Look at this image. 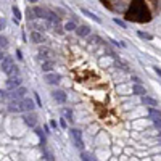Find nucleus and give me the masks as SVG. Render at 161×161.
I'll use <instances>...</instances> for the list:
<instances>
[{"label":"nucleus","instance_id":"obj_1","mask_svg":"<svg viewBox=\"0 0 161 161\" xmlns=\"http://www.w3.org/2000/svg\"><path fill=\"white\" fill-rule=\"evenodd\" d=\"M69 135H71V139H73V142H74V145L78 147V148H84V140H82V134H81V131L79 129H71L69 131Z\"/></svg>","mask_w":161,"mask_h":161},{"label":"nucleus","instance_id":"obj_2","mask_svg":"<svg viewBox=\"0 0 161 161\" xmlns=\"http://www.w3.org/2000/svg\"><path fill=\"white\" fill-rule=\"evenodd\" d=\"M18 102H19L21 111H34L36 110V103H34V100L29 99V97H24V99H21Z\"/></svg>","mask_w":161,"mask_h":161},{"label":"nucleus","instance_id":"obj_3","mask_svg":"<svg viewBox=\"0 0 161 161\" xmlns=\"http://www.w3.org/2000/svg\"><path fill=\"white\" fill-rule=\"evenodd\" d=\"M26 94H27V89L23 87V86H19V87H16L15 90H11L10 99H11V100H21V99H24V97H26Z\"/></svg>","mask_w":161,"mask_h":161},{"label":"nucleus","instance_id":"obj_4","mask_svg":"<svg viewBox=\"0 0 161 161\" xmlns=\"http://www.w3.org/2000/svg\"><path fill=\"white\" fill-rule=\"evenodd\" d=\"M6 89L8 90H15L16 87L21 86V79H19V76H10L8 79H6Z\"/></svg>","mask_w":161,"mask_h":161},{"label":"nucleus","instance_id":"obj_5","mask_svg":"<svg viewBox=\"0 0 161 161\" xmlns=\"http://www.w3.org/2000/svg\"><path fill=\"white\" fill-rule=\"evenodd\" d=\"M52 97H53V100H55V102H58V103H61V105H65L66 100H68L66 94L63 92V90H60V89H55L53 92H52Z\"/></svg>","mask_w":161,"mask_h":161},{"label":"nucleus","instance_id":"obj_6","mask_svg":"<svg viewBox=\"0 0 161 161\" xmlns=\"http://www.w3.org/2000/svg\"><path fill=\"white\" fill-rule=\"evenodd\" d=\"M24 124L26 126H29V127H36V124H37V116L32 113V111H27V115H24Z\"/></svg>","mask_w":161,"mask_h":161},{"label":"nucleus","instance_id":"obj_7","mask_svg":"<svg viewBox=\"0 0 161 161\" xmlns=\"http://www.w3.org/2000/svg\"><path fill=\"white\" fill-rule=\"evenodd\" d=\"M60 81H61V76L58 73H53V71L45 73V82L47 84H60Z\"/></svg>","mask_w":161,"mask_h":161},{"label":"nucleus","instance_id":"obj_8","mask_svg":"<svg viewBox=\"0 0 161 161\" xmlns=\"http://www.w3.org/2000/svg\"><path fill=\"white\" fill-rule=\"evenodd\" d=\"M40 69H42L44 73H50V71H53V69H55V61H53L52 58L44 60V61H42V65H40Z\"/></svg>","mask_w":161,"mask_h":161},{"label":"nucleus","instance_id":"obj_9","mask_svg":"<svg viewBox=\"0 0 161 161\" xmlns=\"http://www.w3.org/2000/svg\"><path fill=\"white\" fill-rule=\"evenodd\" d=\"M52 55H53V53H52L50 48H47V47H40V48H39V60H40V61L52 58Z\"/></svg>","mask_w":161,"mask_h":161},{"label":"nucleus","instance_id":"obj_10","mask_svg":"<svg viewBox=\"0 0 161 161\" xmlns=\"http://www.w3.org/2000/svg\"><path fill=\"white\" fill-rule=\"evenodd\" d=\"M76 34H78L79 37H87V36H90V27L87 24H81V26L76 27Z\"/></svg>","mask_w":161,"mask_h":161},{"label":"nucleus","instance_id":"obj_11","mask_svg":"<svg viewBox=\"0 0 161 161\" xmlns=\"http://www.w3.org/2000/svg\"><path fill=\"white\" fill-rule=\"evenodd\" d=\"M145 107H158V102L155 99H151L148 95H142V100H140Z\"/></svg>","mask_w":161,"mask_h":161},{"label":"nucleus","instance_id":"obj_12","mask_svg":"<svg viewBox=\"0 0 161 161\" xmlns=\"http://www.w3.org/2000/svg\"><path fill=\"white\" fill-rule=\"evenodd\" d=\"M81 13H82V15H86L87 18H90V19H94V21H95V23H99V24H102V19H100L99 16H97V15H94V13H92V11H89L87 8H81Z\"/></svg>","mask_w":161,"mask_h":161},{"label":"nucleus","instance_id":"obj_13","mask_svg":"<svg viewBox=\"0 0 161 161\" xmlns=\"http://www.w3.org/2000/svg\"><path fill=\"white\" fill-rule=\"evenodd\" d=\"M29 37H31V40L34 42V44H40V42H44V36H42V32H39V31H32Z\"/></svg>","mask_w":161,"mask_h":161},{"label":"nucleus","instance_id":"obj_14","mask_svg":"<svg viewBox=\"0 0 161 161\" xmlns=\"http://www.w3.org/2000/svg\"><path fill=\"white\" fill-rule=\"evenodd\" d=\"M11 65H13V60H11L10 57H5V58L2 60V71L6 74V73H8V69L11 68Z\"/></svg>","mask_w":161,"mask_h":161},{"label":"nucleus","instance_id":"obj_15","mask_svg":"<svg viewBox=\"0 0 161 161\" xmlns=\"http://www.w3.org/2000/svg\"><path fill=\"white\" fill-rule=\"evenodd\" d=\"M34 15H36V18H48V11L45 8L36 6V8H34Z\"/></svg>","mask_w":161,"mask_h":161},{"label":"nucleus","instance_id":"obj_16","mask_svg":"<svg viewBox=\"0 0 161 161\" xmlns=\"http://www.w3.org/2000/svg\"><path fill=\"white\" fill-rule=\"evenodd\" d=\"M132 94H137V95H145V94H147V90L140 86V84H134V86H132Z\"/></svg>","mask_w":161,"mask_h":161},{"label":"nucleus","instance_id":"obj_17","mask_svg":"<svg viewBox=\"0 0 161 161\" xmlns=\"http://www.w3.org/2000/svg\"><path fill=\"white\" fill-rule=\"evenodd\" d=\"M76 27H78V24H76L74 21H66V23L63 24V29H65V31H68V32L76 31Z\"/></svg>","mask_w":161,"mask_h":161},{"label":"nucleus","instance_id":"obj_18","mask_svg":"<svg viewBox=\"0 0 161 161\" xmlns=\"http://www.w3.org/2000/svg\"><path fill=\"white\" fill-rule=\"evenodd\" d=\"M63 115H65V118L69 121V123H74L76 119H74V115H73V110L71 108H65L63 110Z\"/></svg>","mask_w":161,"mask_h":161},{"label":"nucleus","instance_id":"obj_19","mask_svg":"<svg viewBox=\"0 0 161 161\" xmlns=\"http://www.w3.org/2000/svg\"><path fill=\"white\" fill-rule=\"evenodd\" d=\"M118 92L119 94H132V86H127V84H123V86L118 87Z\"/></svg>","mask_w":161,"mask_h":161},{"label":"nucleus","instance_id":"obj_20","mask_svg":"<svg viewBox=\"0 0 161 161\" xmlns=\"http://www.w3.org/2000/svg\"><path fill=\"white\" fill-rule=\"evenodd\" d=\"M137 36L140 39H145V40H153V36L148 32H143V31H137Z\"/></svg>","mask_w":161,"mask_h":161},{"label":"nucleus","instance_id":"obj_21","mask_svg":"<svg viewBox=\"0 0 161 161\" xmlns=\"http://www.w3.org/2000/svg\"><path fill=\"white\" fill-rule=\"evenodd\" d=\"M8 76H18L19 74V69H18V66L16 65H11V68L8 69V73H6Z\"/></svg>","mask_w":161,"mask_h":161},{"label":"nucleus","instance_id":"obj_22","mask_svg":"<svg viewBox=\"0 0 161 161\" xmlns=\"http://www.w3.org/2000/svg\"><path fill=\"white\" fill-rule=\"evenodd\" d=\"M148 111H150V115H151L153 118H161V111H159V110H156L155 107H150V110H148Z\"/></svg>","mask_w":161,"mask_h":161},{"label":"nucleus","instance_id":"obj_23","mask_svg":"<svg viewBox=\"0 0 161 161\" xmlns=\"http://www.w3.org/2000/svg\"><path fill=\"white\" fill-rule=\"evenodd\" d=\"M48 19H50L53 24H60V18L57 15H53V13H48Z\"/></svg>","mask_w":161,"mask_h":161},{"label":"nucleus","instance_id":"obj_24","mask_svg":"<svg viewBox=\"0 0 161 161\" xmlns=\"http://www.w3.org/2000/svg\"><path fill=\"white\" fill-rule=\"evenodd\" d=\"M11 11H13V15H15V19H21V11H19V8H18V6L15 5V6H13V8H11Z\"/></svg>","mask_w":161,"mask_h":161},{"label":"nucleus","instance_id":"obj_25","mask_svg":"<svg viewBox=\"0 0 161 161\" xmlns=\"http://www.w3.org/2000/svg\"><path fill=\"white\" fill-rule=\"evenodd\" d=\"M8 47V39L5 36H0V48H6Z\"/></svg>","mask_w":161,"mask_h":161},{"label":"nucleus","instance_id":"obj_26","mask_svg":"<svg viewBox=\"0 0 161 161\" xmlns=\"http://www.w3.org/2000/svg\"><path fill=\"white\" fill-rule=\"evenodd\" d=\"M110 65H113V60L111 58H102L100 60V66H110Z\"/></svg>","mask_w":161,"mask_h":161},{"label":"nucleus","instance_id":"obj_27","mask_svg":"<svg viewBox=\"0 0 161 161\" xmlns=\"http://www.w3.org/2000/svg\"><path fill=\"white\" fill-rule=\"evenodd\" d=\"M113 21H115V23H116L118 26H121L123 29H126V23H124V21H121L119 18H113Z\"/></svg>","mask_w":161,"mask_h":161},{"label":"nucleus","instance_id":"obj_28","mask_svg":"<svg viewBox=\"0 0 161 161\" xmlns=\"http://www.w3.org/2000/svg\"><path fill=\"white\" fill-rule=\"evenodd\" d=\"M90 42H94V44H102V39L99 36H90Z\"/></svg>","mask_w":161,"mask_h":161},{"label":"nucleus","instance_id":"obj_29","mask_svg":"<svg viewBox=\"0 0 161 161\" xmlns=\"http://www.w3.org/2000/svg\"><path fill=\"white\" fill-rule=\"evenodd\" d=\"M131 81H134V84H142V79L139 78V76H135V74L131 76Z\"/></svg>","mask_w":161,"mask_h":161},{"label":"nucleus","instance_id":"obj_30","mask_svg":"<svg viewBox=\"0 0 161 161\" xmlns=\"http://www.w3.org/2000/svg\"><path fill=\"white\" fill-rule=\"evenodd\" d=\"M153 124H155V127L161 129V118H153Z\"/></svg>","mask_w":161,"mask_h":161},{"label":"nucleus","instance_id":"obj_31","mask_svg":"<svg viewBox=\"0 0 161 161\" xmlns=\"http://www.w3.org/2000/svg\"><path fill=\"white\" fill-rule=\"evenodd\" d=\"M60 126H61V129H68V123H66V118H61V119H60Z\"/></svg>","mask_w":161,"mask_h":161},{"label":"nucleus","instance_id":"obj_32","mask_svg":"<svg viewBox=\"0 0 161 161\" xmlns=\"http://www.w3.org/2000/svg\"><path fill=\"white\" fill-rule=\"evenodd\" d=\"M26 15H27V18H29V19H34V18H36V15H34V10H29V8H27Z\"/></svg>","mask_w":161,"mask_h":161},{"label":"nucleus","instance_id":"obj_33","mask_svg":"<svg viewBox=\"0 0 161 161\" xmlns=\"http://www.w3.org/2000/svg\"><path fill=\"white\" fill-rule=\"evenodd\" d=\"M36 134L42 139V143H45V137H44V134H42V131H40V129H36Z\"/></svg>","mask_w":161,"mask_h":161},{"label":"nucleus","instance_id":"obj_34","mask_svg":"<svg viewBox=\"0 0 161 161\" xmlns=\"http://www.w3.org/2000/svg\"><path fill=\"white\" fill-rule=\"evenodd\" d=\"M50 126H52V127H53L55 131L58 129V124H57V121H50Z\"/></svg>","mask_w":161,"mask_h":161},{"label":"nucleus","instance_id":"obj_35","mask_svg":"<svg viewBox=\"0 0 161 161\" xmlns=\"http://www.w3.org/2000/svg\"><path fill=\"white\" fill-rule=\"evenodd\" d=\"M36 102H37L39 107H42V102H40V99H39V94H36Z\"/></svg>","mask_w":161,"mask_h":161},{"label":"nucleus","instance_id":"obj_36","mask_svg":"<svg viewBox=\"0 0 161 161\" xmlns=\"http://www.w3.org/2000/svg\"><path fill=\"white\" fill-rule=\"evenodd\" d=\"M5 58V53H3V48H0V61Z\"/></svg>","mask_w":161,"mask_h":161},{"label":"nucleus","instance_id":"obj_37","mask_svg":"<svg viewBox=\"0 0 161 161\" xmlns=\"http://www.w3.org/2000/svg\"><path fill=\"white\" fill-rule=\"evenodd\" d=\"M3 27H5V21H3V19H0V31H2Z\"/></svg>","mask_w":161,"mask_h":161},{"label":"nucleus","instance_id":"obj_38","mask_svg":"<svg viewBox=\"0 0 161 161\" xmlns=\"http://www.w3.org/2000/svg\"><path fill=\"white\" fill-rule=\"evenodd\" d=\"M155 73H156L158 76H161V69H159L158 66H155Z\"/></svg>","mask_w":161,"mask_h":161},{"label":"nucleus","instance_id":"obj_39","mask_svg":"<svg viewBox=\"0 0 161 161\" xmlns=\"http://www.w3.org/2000/svg\"><path fill=\"white\" fill-rule=\"evenodd\" d=\"M16 55H18V58H19V60H23V55H21V50H16Z\"/></svg>","mask_w":161,"mask_h":161},{"label":"nucleus","instance_id":"obj_40","mask_svg":"<svg viewBox=\"0 0 161 161\" xmlns=\"http://www.w3.org/2000/svg\"><path fill=\"white\" fill-rule=\"evenodd\" d=\"M27 2H31V3H37L39 0H27Z\"/></svg>","mask_w":161,"mask_h":161}]
</instances>
